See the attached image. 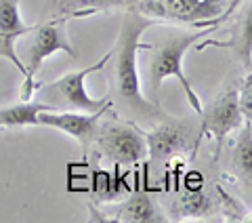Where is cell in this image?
I'll list each match as a JSON object with an SVG mask.
<instances>
[{"mask_svg": "<svg viewBox=\"0 0 252 223\" xmlns=\"http://www.w3.org/2000/svg\"><path fill=\"white\" fill-rule=\"evenodd\" d=\"M156 26V19L145 17L137 9L124 13L120 32H118L116 44L112 49V108H116L124 118L132 122H160L168 114L160 108V103L149 101L143 97L139 78V63L137 57L149 44L141 42V36Z\"/></svg>", "mask_w": 252, "mask_h": 223, "instance_id": "6da1fadb", "label": "cell"}, {"mask_svg": "<svg viewBox=\"0 0 252 223\" xmlns=\"http://www.w3.org/2000/svg\"><path fill=\"white\" fill-rule=\"evenodd\" d=\"M219 28H204L200 32H177V34H170L166 36L160 44H149L147 46V53L149 57L147 61V84H145V91H147V99L154 101V103H160V89H162V82L166 78H177L181 82L185 91V97L189 101V106L193 108L195 114H200L204 110L202 108V101L198 97V93L193 91L191 82L187 80L185 72H183V57L189 46H193L198 40H202L206 34L215 32Z\"/></svg>", "mask_w": 252, "mask_h": 223, "instance_id": "7a4b0ae2", "label": "cell"}, {"mask_svg": "<svg viewBox=\"0 0 252 223\" xmlns=\"http://www.w3.org/2000/svg\"><path fill=\"white\" fill-rule=\"evenodd\" d=\"M109 59H112V51L105 53L99 61L93 66L69 72V74L57 78L53 82H44L36 86V99L46 103L51 110H67V112H86V114H94V112H103L112 108V99H94L93 95L86 93V78L91 74L105 70Z\"/></svg>", "mask_w": 252, "mask_h": 223, "instance_id": "3957f363", "label": "cell"}, {"mask_svg": "<svg viewBox=\"0 0 252 223\" xmlns=\"http://www.w3.org/2000/svg\"><path fill=\"white\" fill-rule=\"evenodd\" d=\"M69 17H55L51 21L32 26V30L26 36V44H23V66H26V74H23V86H21V101L34 99L36 93V74L40 72L42 63L53 53L63 51L69 57H78L74 46L69 44L65 34V23Z\"/></svg>", "mask_w": 252, "mask_h": 223, "instance_id": "277c9868", "label": "cell"}, {"mask_svg": "<svg viewBox=\"0 0 252 223\" xmlns=\"http://www.w3.org/2000/svg\"><path fill=\"white\" fill-rule=\"evenodd\" d=\"M231 0H141L132 9L156 21H170L179 26L219 28L227 21Z\"/></svg>", "mask_w": 252, "mask_h": 223, "instance_id": "5b68a950", "label": "cell"}, {"mask_svg": "<svg viewBox=\"0 0 252 223\" xmlns=\"http://www.w3.org/2000/svg\"><path fill=\"white\" fill-rule=\"evenodd\" d=\"M195 124L191 120H175V118H164L156 122L152 131L145 133L147 141V164L152 173H160L172 156L183 152H195Z\"/></svg>", "mask_w": 252, "mask_h": 223, "instance_id": "8992f818", "label": "cell"}, {"mask_svg": "<svg viewBox=\"0 0 252 223\" xmlns=\"http://www.w3.org/2000/svg\"><path fill=\"white\" fill-rule=\"evenodd\" d=\"M93 141L99 154L116 166H132L147 158L145 133L128 122L107 120L99 124Z\"/></svg>", "mask_w": 252, "mask_h": 223, "instance_id": "52a82bcc", "label": "cell"}, {"mask_svg": "<svg viewBox=\"0 0 252 223\" xmlns=\"http://www.w3.org/2000/svg\"><path fill=\"white\" fill-rule=\"evenodd\" d=\"M200 116H202L200 129L204 135H208V137L215 139V143H217L215 156H219L225 137L231 131L242 129V124H244L240 99H238V89H227L223 93H219L217 97L210 101V106L200 112Z\"/></svg>", "mask_w": 252, "mask_h": 223, "instance_id": "ba28073f", "label": "cell"}, {"mask_svg": "<svg viewBox=\"0 0 252 223\" xmlns=\"http://www.w3.org/2000/svg\"><path fill=\"white\" fill-rule=\"evenodd\" d=\"M103 112H94V114H78V112H67V110H44L38 114V126H49V129H57L61 133L69 135L86 146L89 141L94 139L99 126V118L105 114Z\"/></svg>", "mask_w": 252, "mask_h": 223, "instance_id": "9c48e42d", "label": "cell"}, {"mask_svg": "<svg viewBox=\"0 0 252 223\" xmlns=\"http://www.w3.org/2000/svg\"><path fill=\"white\" fill-rule=\"evenodd\" d=\"M32 30L21 19L19 0H0V57L9 59L21 74H26V66L17 53V40Z\"/></svg>", "mask_w": 252, "mask_h": 223, "instance_id": "30bf717a", "label": "cell"}, {"mask_svg": "<svg viewBox=\"0 0 252 223\" xmlns=\"http://www.w3.org/2000/svg\"><path fill=\"white\" fill-rule=\"evenodd\" d=\"M107 221L118 223H164L168 217L160 211V206L154 202V198L143 189L132 192L126 200L118 206L114 217H107Z\"/></svg>", "mask_w": 252, "mask_h": 223, "instance_id": "8fae6325", "label": "cell"}, {"mask_svg": "<svg viewBox=\"0 0 252 223\" xmlns=\"http://www.w3.org/2000/svg\"><path fill=\"white\" fill-rule=\"evenodd\" d=\"M238 19L231 28L229 40L219 42L215 46H227L235 53L244 68H252V0H244L238 6Z\"/></svg>", "mask_w": 252, "mask_h": 223, "instance_id": "7c38bea8", "label": "cell"}, {"mask_svg": "<svg viewBox=\"0 0 252 223\" xmlns=\"http://www.w3.org/2000/svg\"><path fill=\"white\" fill-rule=\"evenodd\" d=\"M231 164L244 200L252 206V124L250 122H244L242 126V133L233 146Z\"/></svg>", "mask_w": 252, "mask_h": 223, "instance_id": "4fadbf2b", "label": "cell"}, {"mask_svg": "<svg viewBox=\"0 0 252 223\" xmlns=\"http://www.w3.org/2000/svg\"><path fill=\"white\" fill-rule=\"evenodd\" d=\"M141 0H57L55 13L57 17H86L93 13H105L114 9H132Z\"/></svg>", "mask_w": 252, "mask_h": 223, "instance_id": "5bb4252c", "label": "cell"}, {"mask_svg": "<svg viewBox=\"0 0 252 223\" xmlns=\"http://www.w3.org/2000/svg\"><path fill=\"white\" fill-rule=\"evenodd\" d=\"M51 110L38 99L21 101L9 108H0V129H21V126H38V114Z\"/></svg>", "mask_w": 252, "mask_h": 223, "instance_id": "9a60e30c", "label": "cell"}, {"mask_svg": "<svg viewBox=\"0 0 252 223\" xmlns=\"http://www.w3.org/2000/svg\"><path fill=\"white\" fill-rule=\"evenodd\" d=\"M210 198L206 196L202 187L198 189H191L187 187L185 192H181L172 211H175V217L172 219H179V221H185V219H202L210 213Z\"/></svg>", "mask_w": 252, "mask_h": 223, "instance_id": "2e32d148", "label": "cell"}, {"mask_svg": "<svg viewBox=\"0 0 252 223\" xmlns=\"http://www.w3.org/2000/svg\"><path fill=\"white\" fill-rule=\"evenodd\" d=\"M238 99H240L242 116L246 118V122L252 124V74H248L244 78L242 86L238 89Z\"/></svg>", "mask_w": 252, "mask_h": 223, "instance_id": "e0dca14e", "label": "cell"}, {"mask_svg": "<svg viewBox=\"0 0 252 223\" xmlns=\"http://www.w3.org/2000/svg\"><path fill=\"white\" fill-rule=\"evenodd\" d=\"M242 2H244V0H231V4H229V9H227V15H225V17L229 19V17H231V13H233V11H238V6H240Z\"/></svg>", "mask_w": 252, "mask_h": 223, "instance_id": "ac0fdd59", "label": "cell"}]
</instances>
